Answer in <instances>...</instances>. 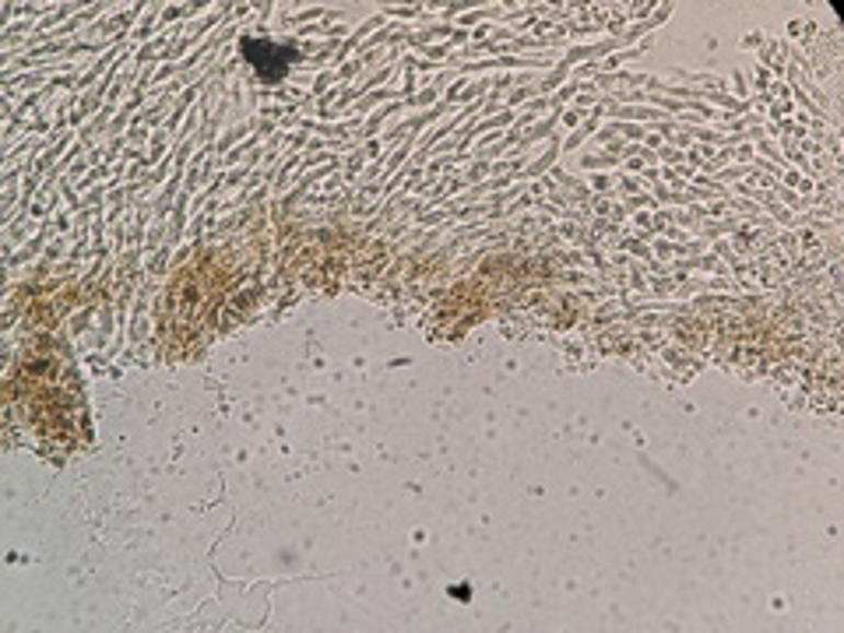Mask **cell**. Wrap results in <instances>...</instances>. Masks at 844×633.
<instances>
[{"label":"cell","instance_id":"1","mask_svg":"<svg viewBox=\"0 0 844 633\" xmlns=\"http://www.w3.org/2000/svg\"><path fill=\"white\" fill-rule=\"evenodd\" d=\"M243 57L258 68L261 78H282L296 60V49L272 39H243Z\"/></svg>","mask_w":844,"mask_h":633}]
</instances>
